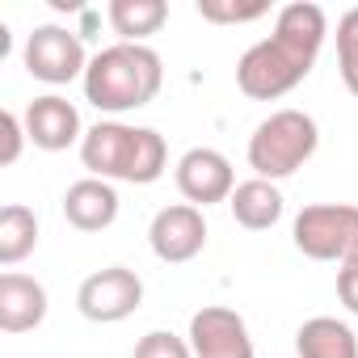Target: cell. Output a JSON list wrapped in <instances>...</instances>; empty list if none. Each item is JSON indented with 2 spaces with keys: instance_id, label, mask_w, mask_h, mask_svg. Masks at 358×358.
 <instances>
[{
  "instance_id": "obj_1",
  "label": "cell",
  "mask_w": 358,
  "mask_h": 358,
  "mask_svg": "<svg viewBox=\"0 0 358 358\" xmlns=\"http://www.w3.org/2000/svg\"><path fill=\"white\" fill-rule=\"evenodd\" d=\"M329 38V17L312 0H291L274 17V34L236 59V89L253 101H278L308 80Z\"/></svg>"
},
{
  "instance_id": "obj_2",
  "label": "cell",
  "mask_w": 358,
  "mask_h": 358,
  "mask_svg": "<svg viewBox=\"0 0 358 358\" xmlns=\"http://www.w3.org/2000/svg\"><path fill=\"white\" fill-rule=\"evenodd\" d=\"M80 164L89 169V177H101V182L152 186L169 169V148H164V135L152 127L101 118L80 139Z\"/></svg>"
},
{
  "instance_id": "obj_3",
  "label": "cell",
  "mask_w": 358,
  "mask_h": 358,
  "mask_svg": "<svg viewBox=\"0 0 358 358\" xmlns=\"http://www.w3.org/2000/svg\"><path fill=\"white\" fill-rule=\"evenodd\" d=\"M80 85H85V101L89 106H97L101 114L118 118V114L143 110L160 93L164 64L143 43H114V47H101L89 59V72H85Z\"/></svg>"
},
{
  "instance_id": "obj_4",
  "label": "cell",
  "mask_w": 358,
  "mask_h": 358,
  "mask_svg": "<svg viewBox=\"0 0 358 358\" xmlns=\"http://www.w3.org/2000/svg\"><path fill=\"white\" fill-rule=\"evenodd\" d=\"M320 148V127L303 110H274L262 118L249 135V169L262 182H282V177L299 173Z\"/></svg>"
},
{
  "instance_id": "obj_5",
  "label": "cell",
  "mask_w": 358,
  "mask_h": 358,
  "mask_svg": "<svg viewBox=\"0 0 358 358\" xmlns=\"http://www.w3.org/2000/svg\"><path fill=\"white\" fill-rule=\"evenodd\" d=\"M291 241L312 262H358V207L354 203H312L295 215Z\"/></svg>"
},
{
  "instance_id": "obj_6",
  "label": "cell",
  "mask_w": 358,
  "mask_h": 358,
  "mask_svg": "<svg viewBox=\"0 0 358 358\" xmlns=\"http://www.w3.org/2000/svg\"><path fill=\"white\" fill-rule=\"evenodd\" d=\"M22 64L43 85H72V80H85L89 72L85 43L68 26H34L22 47Z\"/></svg>"
},
{
  "instance_id": "obj_7",
  "label": "cell",
  "mask_w": 358,
  "mask_h": 358,
  "mask_svg": "<svg viewBox=\"0 0 358 358\" xmlns=\"http://www.w3.org/2000/svg\"><path fill=\"white\" fill-rule=\"evenodd\" d=\"M143 303V278L127 266H106L76 287V308L93 324H118Z\"/></svg>"
},
{
  "instance_id": "obj_8",
  "label": "cell",
  "mask_w": 358,
  "mask_h": 358,
  "mask_svg": "<svg viewBox=\"0 0 358 358\" xmlns=\"http://www.w3.org/2000/svg\"><path fill=\"white\" fill-rule=\"evenodd\" d=\"M148 245L164 266H186L207 249V220L190 203L160 207L148 224Z\"/></svg>"
},
{
  "instance_id": "obj_9",
  "label": "cell",
  "mask_w": 358,
  "mask_h": 358,
  "mask_svg": "<svg viewBox=\"0 0 358 358\" xmlns=\"http://www.w3.org/2000/svg\"><path fill=\"white\" fill-rule=\"evenodd\" d=\"M173 182L182 190V199L190 207H211V203H228L232 190H236V173H232V160L215 148H190L173 169Z\"/></svg>"
},
{
  "instance_id": "obj_10",
  "label": "cell",
  "mask_w": 358,
  "mask_h": 358,
  "mask_svg": "<svg viewBox=\"0 0 358 358\" xmlns=\"http://www.w3.org/2000/svg\"><path fill=\"white\" fill-rule=\"evenodd\" d=\"M194 358H253V337L241 312L232 308H199L190 316V333H186Z\"/></svg>"
},
{
  "instance_id": "obj_11",
  "label": "cell",
  "mask_w": 358,
  "mask_h": 358,
  "mask_svg": "<svg viewBox=\"0 0 358 358\" xmlns=\"http://www.w3.org/2000/svg\"><path fill=\"white\" fill-rule=\"evenodd\" d=\"M22 122H26L30 143H34V148H43V152H64V148H72V143H80V139H85L80 110H76L68 97H59V93L34 97V101L26 106Z\"/></svg>"
},
{
  "instance_id": "obj_12",
  "label": "cell",
  "mask_w": 358,
  "mask_h": 358,
  "mask_svg": "<svg viewBox=\"0 0 358 358\" xmlns=\"http://www.w3.org/2000/svg\"><path fill=\"white\" fill-rule=\"evenodd\" d=\"M47 287L22 270L0 274V329L5 333H30L47 320Z\"/></svg>"
},
{
  "instance_id": "obj_13",
  "label": "cell",
  "mask_w": 358,
  "mask_h": 358,
  "mask_svg": "<svg viewBox=\"0 0 358 358\" xmlns=\"http://www.w3.org/2000/svg\"><path fill=\"white\" fill-rule=\"evenodd\" d=\"M64 220L76 232H106L118 220V190L101 177H80L64 190Z\"/></svg>"
},
{
  "instance_id": "obj_14",
  "label": "cell",
  "mask_w": 358,
  "mask_h": 358,
  "mask_svg": "<svg viewBox=\"0 0 358 358\" xmlns=\"http://www.w3.org/2000/svg\"><path fill=\"white\" fill-rule=\"evenodd\" d=\"M228 207H232V220H236L241 228H249V232L274 228V224L282 220V211H287L278 182H262V177H249V182H241V186L232 190Z\"/></svg>"
},
{
  "instance_id": "obj_15",
  "label": "cell",
  "mask_w": 358,
  "mask_h": 358,
  "mask_svg": "<svg viewBox=\"0 0 358 358\" xmlns=\"http://www.w3.org/2000/svg\"><path fill=\"white\" fill-rule=\"evenodd\" d=\"M295 354L299 358H358V337L337 316H312L295 333Z\"/></svg>"
},
{
  "instance_id": "obj_16",
  "label": "cell",
  "mask_w": 358,
  "mask_h": 358,
  "mask_svg": "<svg viewBox=\"0 0 358 358\" xmlns=\"http://www.w3.org/2000/svg\"><path fill=\"white\" fill-rule=\"evenodd\" d=\"M110 30L118 34V43H143L152 34H160V26L169 22V5L164 0H110L106 5Z\"/></svg>"
},
{
  "instance_id": "obj_17",
  "label": "cell",
  "mask_w": 358,
  "mask_h": 358,
  "mask_svg": "<svg viewBox=\"0 0 358 358\" xmlns=\"http://www.w3.org/2000/svg\"><path fill=\"white\" fill-rule=\"evenodd\" d=\"M38 249V215L22 203L0 211V266H17Z\"/></svg>"
},
{
  "instance_id": "obj_18",
  "label": "cell",
  "mask_w": 358,
  "mask_h": 358,
  "mask_svg": "<svg viewBox=\"0 0 358 358\" xmlns=\"http://www.w3.org/2000/svg\"><path fill=\"white\" fill-rule=\"evenodd\" d=\"M337 72L341 85L358 97V9H345L337 17Z\"/></svg>"
},
{
  "instance_id": "obj_19",
  "label": "cell",
  "mask_w": 358,
  "mask_h": 358,
  "mask_svg": "<svg viewBox=\"0 0 358 358\" xmlns=\"http://www.w3.org/2000/svg\"><path fill=\"white\" fill-rule=\"evenodd\" d=\"M270 13V0H249V5H236V0H199V17L215 22V26H245Z\"/></svg>"
},
{
  "instance_id": "obj_20",
  "label": "cell",
  "mask_w": 358,
  "mask_h": 358,
  "mask_svg": "<svg viewBox=\"0 0 358 358\" xmlns=\"http://www.w3.org/2000/svg\"><path fill=\"white\" fill-rule=\"evenodd\" d=\"M131 358H194V350H190L186 337H177L169 329H152V333H143L135 341V354Z\"/></svg>"
},
{
  "instance_id": "obj_21",
  "label": "cell",
  "mask_w": 358,
  "mask_h": 358,
  "mask_svg": "<svg viewBox=\"0 0 358 358\" xmlns=\"http://www.w3.org/2000/svg\"><path fill=\"white\" fill-rule=\"evenodd\" d=\"M0 139H5V148H0V164H17V156H22V148L30 143V135H26V122L13 114V110H5L0 114Z\"/></svg>"
},
{
  "instance_id": "obj_22",
  "label": "cell",
  "mask_w": 358,
  "mask_h": 358,
  "mask_svg": "<svg viewBox=\"0 0 358 358\" xmlns=\"http://www.w3.org/2000/svg\"><path fill=\"white\" fill-rule=\"evenodd\" d=\"M337 299L345 303V312H354V316H358V262L337 270Z\"/></svg>"
}]
</instances>
